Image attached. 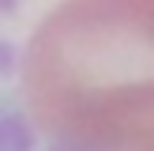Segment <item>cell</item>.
<instances>
[{"mask_svg": "<svg viewBox=\"0 0 154 151\" xmlns=\"http://www.w3.org/2000/svg\"><path fill=\"white\" fill-rule=\"evenodd\" d=\"M49 151H83V147H64V143H53Z\"/></svg>", "mask_w": 154, "mask_h": 151, "instance_id": "obj_4", "label": "cell"}, {"mask_svg": "<svg viewBox=\"0 0 154 151\" xmlns=\"http://www.w3.org/2000/svg\"><path fill=\"white\" fill-rule=\"evenodd\" d=\"M38 125L19 106H0V151H34Z\"/></svg>", "mask_w": 154, "mask_h": 151, "instance_id": "obj_2", "label": "cell"}, {"mask_svg": "<svg viewBox=\"0 0 154 151\" xmlns=\"http://www.w3.org/2000/svg\"><path fill=\"white\" fill-rule=\"evenodd\" d=\"M19 79L53 143L154 151V4H57L23 45Z\"/></svg>", "mask_w": 154, "mask_h": 151, "instance_id": "obj_1", "label": "cell"}, {"mask_svg": "<svg viewBox=\"0 0 154 151\" xmlns=\"http://www.w3.org/2000/svg\"><path fill=\"white\" fill-rule=\"evenodd\" d=\"M15 72H23V49L8 38H0V79H11Z\"/></svg>", "mask_w": 154, "mask_h": 151, "instance_id": "obj_3", "label": "cell"}]
</instances>
